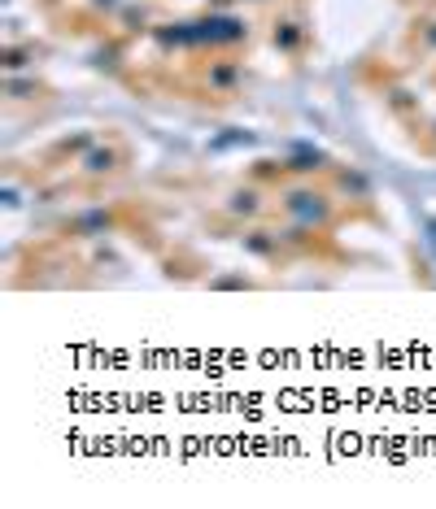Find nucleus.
<instances>
[{
  "label": "nucleus",
  "instance_id": "obj_1",
  "mask_svg": "<svg viewBox=\"0 0 436 509\" xmlns=\"http://www.w3.org/2000/svg\"><path fill=\"white\" fill-rule=\"evenodd\" d=\"M288 213H297L301 222H323L328 218V205H323V196H314V192H297L293 201H288Z\"/></svg>",
  "mask_w": 436,
  "mask_h": 509
},
{
  "label": "nucleus",
  "instance_id": "obj_2",
  "mask_svg": "<svg viewBox=\"0 0 436 509\" xmlns=\"http://www.w3.org/2000/svg\"><path fill=\"white\" fill-rule=\"evenodd\" d=\"M114 161H118V153H109V149H105V153H92V157H88V174H109V170H118Z\"/></svg>",
  "mask_w": 436,
  "mask_h": 509
},
{
  "label": "nucleus",
  "instance_id": "obj_3",
  "mask_svg": "<svg viewBox=\"0 0 436 509\" xmlns=\"http://www.w3.org/2000/svg\"><path fill=\"white\" fill-rule=\"evenodd\" d=\"M257 209V192H236L232 196V213H253Z\"/></svg>",
  "mask_w": 436,
  "mask_h": 509
}]
</instances>
